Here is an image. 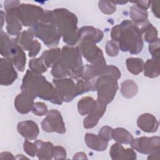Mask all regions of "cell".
<instances>
[{"mask_svg":"<svg viewBox=\"0 0 160 160\" xmlns=\"http://www.w3.org/2000/svg\"><path fill=\"white\" fill-rule=\"evenodd\" d=\"M144 74L149 78H157L159 76V60L148 59L143 66Z\"/></svg>","mask_w":160,"mask_h":160,"instance_id":"27","label":"cell"},{"mask_svg":"<svg viewBox=\"0 0 160 160\" xmlns=\"http://www.w3.org/2000/svg\"><path fill=\"white\" fill-rule=\"evenodd\" d=\"M113 129L109 126H105L101 128L99 131V135L107 139L108 141L112 139Z\"/></svg>","mask_w":160,"mask_h":160,"instance_id":"41","label":"cell"},{"mask_svg":"<svg viewBox=\"0 0 160 160\" xmlns=\"http://www.w3.org/2000/svg\"><path fill=\"white\" fill-rule=\"evenodd\" d=\"M79 39L87 38L96 43L101 41L103 38V32L99 29L92 26H84L79 30Z\"/></svg>","mask_w":160,"mask_h":160,"instance_id":"24","label":"cell"},{"mask_svg":"<svg viewBox=\"0 0 160 160\" xmlns=\"http://www.w3.org/2000/svg\"><path fill=\"white\" fill-rule=\"evenodd\" d=\"M109 154L113 160H134L136 159V153L132 149H124L120 143H114L111 146Z\"/></svg>","mask_w":160,"mask_h":160,"instance_id":"19","label":"cell"},{"mask_svg":"<svg viewBox=\"0 0 160 160\" xmlns=\"http://www.w3.org/2000/svg\"><path fill=\"white\" fill-rule=\"evenodd\" d=\"M18 16L22 25L33 26L40 22L45 13L42 8L29 4H22L17 9Z\"/></svg>","mask_w":160,"mask_h":160,"instance_id":"8","label":"cell"},{"mask_svg":"<svg viewBox=\"0 0 160 160\" xmlns=\"http://www.w3.org/2000/svg\"><path fill=\"white\" fill-rule=\"evenodd\" d=\"M95 100L89 96L84 97L81 99L78 102V109L79 113L81 116H85L88 114L90 111L91 110Z\"/></svg>","mask_w":160,"mask_h":160,"instance_id":"32","label":"cell"},{"mask_svg":"<svg viewBox=\"0 0 160 160\" xmlns=\"http://www.w3.org/2000/svg\"><path fill=\"white\" fill-rule=\"evenodd\" d=\"M79 41V49L87 61L91 64H106L102 51L96 45L95 42L84 38L80 39Z\"/></svg>","mask_w":160,"mask_h":160,"instance_id":"9","label":"cell"},{"mask_svg":"<svg viewBox=\"0 0 160 160\" xmlns=\"http://www.w3.org/2000/svg\"><path fill=\"white\" fill-rule=\"evenodd\" d=\"M126 63L128 71L134 75L139 74L143 70L144 61L142 59L129 58L126 59Z\"/></svg>","mask_w":160,"mask_h":160,"instance_id":"31","label":"cell"},{"mask_svg":"<svg viewBox=\"0 0 160 160\" xmlns=\"http://www.w3.org/2000/svg\"><path fill=\"white\" fill-rule=\"evenodd\" d=\"M52 158L55 159H66V149L62 146H54L52 149Z\"/></svg>","mask_w":160,"mask_h":160,"instance_id":"40","label":"cell"},{"mask_svg":"<svg viewBox=\"0 0 160 160\" xmlns=\"http://www.w3.org/2000/svg\"><path fill=\"white\" fill-rule=\"evenodd\" d=\"M75 90L76 96L89 91H96L94 81L79 79L75 84Z\"/></svg>","mask_w":160,"mask_h":160,"instance_id":"33","label":"cell"},{"mask_svg":"<svg viewBox=\"0 0 160 160\" xmlns=\"http://www.w3.org/2000/svg\"><path fill=\"white\" fill-rule=\"evenodd\" d=\"M0 159H16L15 157L12 156V154L9 152H1L0 154Z\"/></svg>","mask_w":160,"mask_h":160,"instance_id":"44","label":"cell"},{"mask_svg":"<svg viewBox=\"0 0 160 160\" xmlns=\"http://www.w3.org/2000/svg\"><path fill=\"white\" fill-rule=\"evenodd\" d=\"M81 55L78 47L64 46L59 59L52 67L51 74L58 79L66 76L76 79L81 78L84 66Z\"/></svg>","mask_w":160,"mask_h":160,"instance_id":"2","label":"cell"},{"mask_svg":"<svg viewBox=\"0 0 160 160\" xmlns=\"http://www.w3.org/2000/svg\"><path fill=\"white\" fill-rule=\"evenodd\" d=\"M36 146V156L39 159H51L52 158L53 144L49 141L44 142L36 140L34 142Z\"/></svg>","mask_w":160,"mask_h":160,"instance_id":"23","label":"cell"},{"mask_svg":"<svg viewBox=\"0 0 160 160\" xmlns=\"http://www.w3.org/2000/svg\"><path fill=\"white\" fill-rule=\"evenodd\" d=\"M138 86L137 84L131 79L123 81L121 84V92L122 95L126 98H132L137 94Z\"/></svg>","mask_w":160,"mask_h":160,"instance_id":"29","label":"cell"},{"mask_svg":"<svg viewBox=\"0 0 160 160\" xmlns=\"http://www.w3.org/2000/svg\"><path fill=\"white\" fill-rule=\"evenodd\" d=\"M18 73L12 63L6 59H0V84L2 86H9L17 79Z\"/></svg>","mask_w":160,"mask_h":160,"instance_id":"16","label":"cell"},{"mask_svg":"<svg viewBox=\"0 0 160 160\" xmlns=\"http://www.w3.org/2000/svg\"><path fill=\"white\" fill-rule=\"evenodd\" d=\"M111 36L112 41L119 42V48L122 51H129L136 54L142 51V32L131 21L126 19L114 26L111 31Z\"/></svg>","mask_w":160,"mask_h":160,"instance_id":"1","label":"cell"},{"mask_svg":"<svg viewBox=\"0 0 160 160\" xmlns=\"http://www.w3.org/2000/svg\"><path fill=\"white\" fill-rule=\"evenodd\" d=\"M94 82L98 92L97 101L104 104L110 103L119 89L117 79L111 76L104 75L98 77Z\"/></svg>","mask_w":160,"mask_h":160,"instance_id":"7","label":"cell"},{"mask_svg":"<svg viewBox=\"0 0 160 160\" xmlns=\"http://www.w3.org/2000/svg\"><path fill=\"white\" fill-rule=\"evenodd\" d=\"M34 36L40 39L47 46H56L59 44L61 35L55 26L51 22L40 21L28 29Z\"/></svg>","mask_w":160,"mask_h":160,"instance_id":"6","label":"cell"},{"mask_svg":"<svg viewBox=\"0 0 160 160\" xmlns=\"http://www.w3.org/2000/svg\"><path fill=\"white\" fill-rule=\"evenodd\" d=\"M31 111L33 114L38 116H44L48 112L46 104L42 102H34L32 106Z\"/></svg>","mask_w":160,"mask_h":160,"instance_id":"36","label":"cell"},{"mask_svg":"<svg viewBox=\"0 0 160 160\" xmlns=\"http://www.w3.org/2000/svg\"><path fill=\"white\" fill-rule=\"evenodd\" d=\"M51 21L58 29L63 41L73 46L79 41V30L77 27L78 18L74 14L66 9H56L51 11Z\"/></svg>","mask_w":160,"mask_h":160,"instance_id":"4","label":"cell"},{"mask_svg":"<svg viewBox=\"0 0 160 160\" xmlns=\"http://www.w3.org/2000/svg\"><path fill=\"white\" fill-rule=\"evenodd\" d=\"M23 149L25 152L31 157H34L35 155H36L37 149L34 142L32 143L27 139L25 140L23 144Z\"/></svg>","mask_w":160,"mask_h":160,"instance_id":"39","label":"cell"},{"mask_svg":"<svg viewBox=\"0 0 160 160\" xmlns=\"http://www.w3.org/2000/svg\"><path fill=\"white\" fill-rule=\"evenodd\" d=\"M159 1L152 2V11L158 18H159Z\"/></svg>","mask_w":160,"mask_h":160,"instance_id":"43","label":"cell"},{"mask_svg":"<svg viewBox=\"0 0 160 160\" xmlns=\"http://www.w3.org/2000/svg\"><path fill=\"white\" fill-rule=\"evenodd\" d=\"M131 148L138 152L144 154L160 153V138L159 136L141 137L133 139Z\"/></svg>","mask_w":160,"mask_h":160,"instance_id":"13","label":"cell"},{"mask_svg":"<svg viewBox=\"0 0 160 160\" xmlns=\"http://www.w3.org/2000/svg\"><path fill=\"white\" fill-rule=\"evenodd\" d=\"M34 36L29 31H26L19 34L14 41L24 50L29 51V56L34 57L38 54L41 44L37 40H34Z\"/></svg>","mask_w":160,"mask_h":160,"instance_id":"15","label":"cell"},{"mask_svg":"<svg viewBox=\"0 0 160 160\" xmlns=\"http://www.w3.org/2000/svg\"><path fill=\"white\" fill-rule=\"evenodd\" d=\"M119 46L117 43L111 40L107 42L106 45V52L108 56L111 57L116 56L119 53Z\"/></svg>","mask_w":160,"mask_h":160,"instance_id":"37","label":"cell"},{"mask_svg":"<svg viewBox=\"0 0 160 160\" xmlns=\"http://www.w3.org/2000/svg\"><path fill=\"white\" fill-rule=\"evenodd\" d=\"M88 159L86 154L82 152H78L76 154H74V157H73V159Z\"/></svg>","mask_w":160,"mask_h":160,"instance_id":"45","label":"cell"},{"mask_svg":"<svg viewBox=\"0 0 160 160\" xmlns=\"http://www.w3.org/2000/svg\"><path fill=\"white\" fill-rule=\"evenodd\" d=\"M29 67L31 71L38 74L44 73L48 69L41 58L31 59L29 62Z\"/></svg>","mask_w":160,"mask_h":160,"instance_id":"34","label":"cell"},{"mask_svg":"<svg viewBox=\"0 0 160 160\" xmlns=\"http://www.w3.org/2000/svg\"><path fill=\"white\" fill-rule=\"evenodd\" d=\"M84 140L89 148L96 151H104L108 146V141L100 135L86 133Z\"/></svg>","mask_w":160,"mask_h":160,"instance_id":"22","label":"cell"},{"mask_svg":"<svg viewBox=\"0 0 160 160\" xmlns=\"http://www.w3.org/2000/svg\"><path fill=\"white\" fill-rule=\"evenodd\" d=\"M160 153H156L152 154H149L148 157V159H159Z\"/></svg>","mask_w":160,"mask_h":160,"instance_id":"46","label":"cell"},{"mask_svg":"<svg viewBox=\"0 0 160 160\" xmlns=\"http://www.w3.org/2000/svg\"><path fill=\"white\" fill-rule=\"evenodd\" d=\"M137 125L144 132L152 133L158 129V121L156 117L149 113L140 115L137 119Z\"/></svg>","mask_w":160,"mask_h":160,"instance_id":"21","label":"cell"},{"mask_svg":"<svg viewBox=\"0 0 160 160\" xmlns=\"http://www.w3.org/2000/svg\"><path fill=\"white\" fill-rule=\"evenodd\" d=\"M1 54L11 62L21 72L25 69L26 57L22 49L1 30Z\"/></svg>","mask_w":160,"mask_h":160,"instance_id":"5","label":"cell"},{"mask_svg":"<svg viewBox=\"0 0 160 160\" xmlns=\"http://www.w3.org/2000/svg\"><path fill=\"white\" fill-rule=\"evenodd\" d=\"M112 139L120 144H131L134 138L131 133L122 128H117L113 129Z\"/></svg>","mask_w":160,"mask_h":160,"instance_id":"28","label":"cell"},{"mask_svg":"<svg viewBox=\"0 0 160 160\" xmlns=\"http://www.w3.org/2000/svg\"><path fill=\"white\" fill-rule=\"evenodd\" d=\"M149 52L152 55V59L159 60V38L154 42L150 43L149 46Z\"/></svg>","mask_w":160,"mask_h":160,"instance_id":"38","label":"cell"},{"mask_svg":"<svg viewBox=\"0 0 160 160\" xmlns=\"http://www.w3.org/2000/svg\"><path fill=\"white\" fill-rule=\"evenodd\" d=\"M106 109V104L96 101L88 115L84 119L83 126L86 129L92 128L96 126L100 118H102Z\"/></svg>","mask_w":160,"mask_h":160,"instance_id":"17","label":"cell"},{"mask_svg":"<svg viewBox=\"0 0 160 160\" xmlns=\"http://www.w3.org/2000/svg\"><path fill=\"white\" fill-rule=\"evenodd\" d=\"M32 95L22 91L14 99V107L21 114H27L31 111L34 104V99Z\"/></svg>","mask_w":160,"mask_h":160,"instance_id":"20","label":"cell"},{"mask_svg":"<svg viewBox=\"0 0 160 160\" xmlns=\"http://www.w3.org/2000/svg\"><path fill=\"white\" fill-rule=\"evenodd\" d=\"M130 17L132 22L138 27L143 25L148 22V12L136 5H133L130 8Z\"/></svg>","mask_w":160,"mask_h":160,"instance_id":"25","label":"cell"},{"mask_svg":"<svg viewBox=\"0 0 160 160\" xmlns=\"http://www.w3.org/2000/svg\"><path fill=\"white\" fill-rule=\"evenodd\" d=\"M22 91L26 92L33 97H39L52 103L61 105L62 100L58 94L54 86L48 82L41 74L28 70L22 79L21 86Z\"/></svg>","mask_w":160,"mask_h":160,"instance_id":"3","label":"cell"},{"mask_svg":"<svg viewBox=\"0 0 160 160\" xmlns=\"http://www.w3.org/2000/svg\"><path fill=\"white\" fill-rule=\"evenodd\" d=\"M104 75L111 76L118 80L121 78V74L119 69L112 65L87 64L83 68L81 78L93 81L95 78Z\"/></svg>","mask_w":160,"mask_h":160,"instance_id":"10","label":"cell"},{"mask_svg":"<svg viewBox=\"0 0 160 160\" xmlns=\"http://www.w3.org/2000/svg\"><path fill=\"white\" fill-rule=\"evenodd\" d=\"M18 132L27 140H34L39 133L38 124L31 120L19 122L17 126Z\"/></svg>","mask_w":160,"mask_h":160,"instance_id":"18","label":"cell"},{"mask_svg":"<svg viewBox=\"0 0 160 160\" xmlns=\"http://www.w3.org/2000/svg\"><path fill=\"white\" fill-rule=\"evenodd\" d=\"M21 5L18 1H8L4 2V9L6 11V29L9 34L18 36L22 29V24L18 18L17 9Z\"/></svg>","mask_w":160,"mask_h":160,"instance_id":"11","label":"cell"},{"mask_svg":"<svg viewBox=\"0 0 160 160\" xmlns=\"http://www.w3.org/2000/svg\"><path fill=\"white\" fill-rule=\"evenodd\" d=\"M142 34L144 33V39L146 42L152 43L155 42L158 38V31L150 22H147L142 26L138 27Z\"/></svg>","mask_w":160,"mask_h":160,"instance_id":"30","label":"cell"},{"mask_svg":"<svg viewBox=\"0 0 160 160\" xmlns=\"http://www.w3.org/2000/svg\"><path fill=\"white\" fill-rule=\"evenodd\" d=\"M61 49L59 48H53L44 51L40 57L47 68L52 67L59 59Z\"/></svg>","mask_w":160,"mask_h":160,"instance_id":"26","label":"cell"},{"mask_svg":"<svg viewBox=\"0 0 160 160\" xmlns=\"http://www.w3.org/2000/svg\"><path fill=\"white\" fill-rule=\"evenodd\" d=\"M98 5L100 11L106 14H111L116 11V5L111 1H99Z\"/></svg>","mask_w":160,"mask_h":160,"instance_id":"35","label":"cell"},{"mask_svg":"<svg viewBox=\"0 0 160 160\" xmlns=\"http://www.w3.org/2000/svg\"><path fill=\"white\" fill-rule=\"evenodd\" d=\"M133 3L136 4V6L139 7L140 8L144 9V10H147L149 7L150 6V4L151 3V1H133L132 2Z\"/></svg>","mask_w":160,"mask_h":160,"instance_id":"42","label":"cell"},{"mask_svg":"<svg viewBox=\"0 0 160 160\" xmlns=\"http://www.w3.org/2000/svg\"><path fill=\"white\" fill-rule=\"evenodd\" d=\"M41 128L48 132H56L59 134L66 132L65 124L61 112L56 109L48 112L46 118L41 122Z\"/></svg>","mask_w":160,"mask_h":160,"instance_id":"12","label":"cell"},{"mask_svg":"<svg viewBox=\"0 0 160 160\" xmlns=\"http://www.w3.org/2000/svg\"><path fill=\"white\" fill-rule=\"evenodd\" d=\"M52 82L62 101L70 102L77 96L75 90V84L71 79H54Z\"/></svg>","mask_w":160,"mask_h":160,"instance_id":"14","label":"cell"}]
</instances>
